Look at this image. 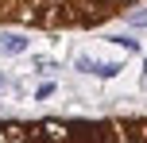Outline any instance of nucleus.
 Here are the masks:
<instances>
[{
	"instance_id": "1",
	"label": "nucleus",
	"mask_w": 147,
	"mask_h": 143,
	"mask_svg": "<svg viewBox=\"0 0 147 143\" xmlns=\"http://www.w3.org/2000/svg\"><path fill=\"white\" fill-rule=\"evenodd\" d=\"M23 50H27V35L0 31V54H23Z\"/></svg>"
},
{
	"instance_id": "2",
	"label": "nucleus",
	"mask_w": 147,
	"mask_h": 143,
	"mask_svg": "<svg viewBox=\"0 0 147 143\" xmlns=\"http://www.w3.org/2000/svg\"><path fill=\"white\" fill-rule=\"evenodd\" d=\"M128 23H136V27H143V23H147V8H136V12H128Z\"/></svg>"
},
{
	"instance_id": "3",
	"label": "nucleus",
	"mask_w": 147,
	"mask_h": 143,
	"mask_svg": "<svg viewBox=\"0 0 147 143\" xmlns=\"http://www.w3.org/2000/svg\"><path fill=\"white\" fill-rule=\"evenodd\" d=\"M35 97H39V101L54 97V81H43V85H39V89H35Z\"/></svg>"
},
{
	"instance_id": "4",
	"label": "nucleus",
	"mask_w": 147,
	"mask_h": 143,
	"mask_svg": "<svg viewBox=\"0 0 147 143\" xmlns=\"http://www.w3.org/2000/svg\"><path fill=\"white\" fill-rule=\"evenodd\" d=\"M58 70V62H51V58H39V74H54Z\"/></svg>"
},
{
	"instance_id": "5",
	"label": "nucleus",
	"mask_w": 147,
	"mask_h": 143,
	"mask_svg": "<svg viewBox=\"0 0 147 143\" xmlns=\"http://www.w3.org/2000/svg\"><path fill=\"white\" fill-rule=\"evenodd\" d=\"M0 89H8V77H4V74H0Z\"/></svg>"
},
{
	"instance_id": "6",
	"label": "nucleus",
	"mask_w": 147,
	"mask_h": 143,
	"mask_svg": "<svg viewBox=\"0 0 147 143\" xmlns=\"http://www.w3.org/2000/svg\"><path fill=\"white\" fill-rule=\"evenodd\" d=\"M47 4H70V0H47Z\"/></svg>"
},
{
	"instance_id": "7",
	"label": "nucleus",
	"mask_w": 147,
	"mask_h": 143,
	"mask_svg": "<svg viewBox=\"0 0 147 143\" xmlns=\"http://www.w3.org/2000/svg\"><path fill=\"white\" fill-rule=\"evenodd\" d=\"M143 70H147V62H143Z\"/></svg>"
}]
</instances>
